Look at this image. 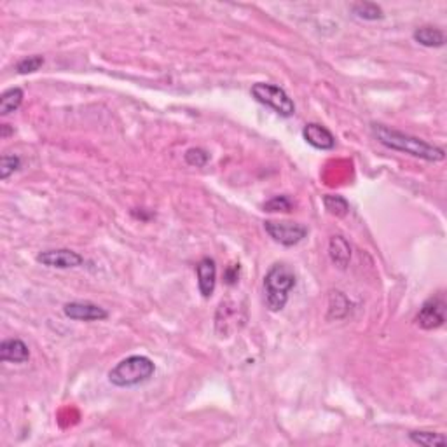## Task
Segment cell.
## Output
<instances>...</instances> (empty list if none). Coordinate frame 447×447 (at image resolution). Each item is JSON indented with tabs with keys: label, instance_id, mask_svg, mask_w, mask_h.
<instances>
[{
	"label": "cell",
	"instance_id": "cell-1",
	"mask_svg": "<svg viewBox=\"0 0 447 447\" xmlns=\"http://www.w3.org/2000/svg\"><path fill=\"white\" fill-rule=\"evenodd\" d=\"M373 135L378 138L379 144L392 150H399V152H406L409 156L420 157V159L428 161V163H439V161L446 159V150L442 147H437L434 144H428L427 140L407 135L403 131L393 130V128L385 126V124H373L371 126Z\"/></svg>",
	"mask_w": 447,
	"mask_h": 447
},
{
	"label": "cell",
	"instance_id": "cell-2",
	"mask_svg": "<svg viewBox=\"0 0 447 447\" xmlns=\"http://www.w3.org/2000/svg\"><path fill=\"white\" fill-rule=\"evenodd\" d=\"M295 283H298V278H295L294 269L288 264H273L264 276L267 309L273 311V313L283 309L288 302V294L295 287Z\"/></svg>",
	"mask_w": 447,
	"mask_h": 447
},
{
	"label": "cell",
	"instance_id": "cell-3",
	"mask_svg": "<svg viewBox=\"0 0 447 447\" xmlns=\"http://www.w3.org/2000/svg\"><path fill=\"white\" fill-rule=\"evenodd\" d=\"M156 373V363L144 355H131L121 360L109 373V381L117 388H131L147 382Z\"/></svg>",
	"mask_w": 447,
	"mask_h": 447
},
{
	"label": "cell",
	"instance_id": "cell-4",
	"mask_svg": "<svg viewBox=\"0 0 447 447\" xmlns=\"http://www.w3.org/2000/svg\"><path fill=\"white\" fill-rule=\"evenodd\" d=\"M252 96L262 105L273 109L278 116L292 117L295 114V103L283 88L269 82H255L252 86Z\"/></svg>",
	"mask_w": 447,
	"mask_h": 447
},
{
	"label": "cell",
	"instance_id": "cell-5",
	"mask_svg": "<svg viewBox=\"0 0 447 447\" xmlns=\"http://www.w3.org/2000/svg\"><path fill=\"white\" fill-rule=\"evenodd\" d=\"M416 325L423 331H435L446 323V299L444 295L439 294L430 298L421 306L420 313L414 318Z\"/></svg>",
	"mask_w": 447,
	"mask_h": 447
},
{
	"label": "cell",
	"instance_id": "cell-6",
	"mask_svg": "<svg viewBox=\"0 0 447 447\" xmlns=\"http://www.w3.org/2000/svg\"><path fill=\"white\" fill-rule=\"evenodd\" d=\"M264 229L267 234L276 243L283 246H294L302 241L307 236V227L302 224L295 222H276V220H267L264 222Z\"/></svg>",
	"mask_w": 447,
	"mask_h": 447
},
{
	"label": "cell",
	"instance_id": "cell-7",
	"mask_svg": "<svg viewBox=\"0 0 447 447\" xmlns=\"http://www.w3.org/2000/svg\"><path fill=\"white\" fill-rule=\"evenodd\" d=\"M37 262L53 269H74L84 264V257L69 248L44 250L37 253Z\"/></svg>",
	"mask_w": 447,
	"mask_h": 447
},
{
	"label": "cell",
	"instance_id": "cell-8",
	"mask_svg": "<svg viewBox=\"0 0 447 447\" xmlns=\"http://www.w3.org/2000/svg\"><path fill=\"white\" fill-rule=\"evenodd\" d=\"M63 313H65L67 318L75 321H100L109 318V311L105 307L98 306L95 302H81V300L67 302L63 306Z\"/></svg>",
	"mask_w": 447,
	"mask_h": 447
},
{
	"label": "cell",
	"instance_id": "cell-9",
	"mask_svg": "<svg viewBox=\"0 0 447 447\" xmlns=\"http://www.w3.org/2000/svg\"><path fill=\"white\" fill-rule=\"evenodd\" d=\"M302 138L318 150H332L335 147V137L328 128L318 123H309L302 128Z\"/></svg>",
	"mask_w": 447,
	"mask_h": 447
},
{
	"label": "cell",
	"instance_id": "cell-10",
	"mask_svg": "<svg viewBox=\"0 0 447 447\" xmlns=\"http://www.w3.org/2000/svg\"><path fill=\"white\" fill-rule=\"evenodd\" d=\"M196 274H198V287L199 292L205 299H210L215 292L217 285V264L215 260L205 257L196 266Z\"/></svg>",
	"mask_w": 447,
	"mask_h": 447
},
{
	"label": "cell",
	"instance_id": "cell-11",
	"mask_svg": "<svg viewBox=\"0 0 447 447\" xmlns=\"http://www.w3.org/2000/svg\"><path fill=\"white\" fill-rule=\"evenodd\" d=\"M0 359L9 363H25L30 360V349L21 339H6L0 345Z\"/></svg>",
	"mask_w": 447,
	"mask_h": 447
},
{
	"label": "cell",
	"instance_id": "cell-12",
	"mask_svg": "<svg viewBox=\"0 0 447 447\" xmlns=\"http://www.w3.org/2000/svg\"><path fill=\"white\" fill-rule=\"evenodd\" d=\"M328 257L339 269H346L352 260V246L342 236H332L328 243Z\"/></svg>",
	"mask_w": 447,
	"mask_h": 447
},
{
	"label": "cell",
	"instance_id": "cell-13",
	"mask_svg": "<svg viewBox=\"0 0 447 447\" xmlns=\"http://www.w3.org/2000/svg\"><path fill=\"white\" fill-rule=\"evenodd\" d=\"M413 39L425 48H442L446 44V34L441 28L420 27L414 30Z\"/></svg>",
	"mask_w": 447,
	"mask_h": 447
},
{
	"label": "cell",
	"instance_id": "cell-14",
	"mask_svg": "<svg viewBox=\"0 0 447 447\" xmlns=\"http://www.w3.org/2000/svg\"><path fill=\"white\" fill-rule=\"evenodd\" d=\"M25 98V93L21 88H11L0 95V116H9L11 112H16L21 107Z\"/></svg>",
	"mask_w": 447,
	"mask_h": 447
},
{
	"label": "cell",
	"instance_id": "cell-15",
	"mask_svg": "<svg viewBox=\"0 0 447 447\" xmlns=\"http://www.w3.org/2000/svg\"><path fill=\"white\" fill-rule=\"evenodd\" d=\"M352 11L356 18H360V20H363V21H378V20H382V18H385L381 7H379L378 4H374V2L353 4Z\"/></svg>",
	"mask_w": 447,
	"mask_h": 447
},
{
	"label": "cell",
	"instance_id": "cell-16",
	"mask_svg": "<svg viewBox=\"0 0 447 447\" xmlns=\"http://www.w3.org/2000/svg\"><path fill=\"white\" fill-rule=\"evenodd\" d=\"M409 439L414 442V444H420L423 447H439V446H446V437L442 434H437V432H425V430H416L411 432Z\"/></svg>",
	"mask_w": 447,
	"mask_h": 447
},
{
	"label": "cell",
	"instance_id": "cell-17",
	"mask_svg": "<svg viewBox=\"0 0 447 447\" xmlns=\"http://www.w3.org/2000/svg\"><path fill=\"white\" fill-rule=\"evenodd\" d=\"M323 206L325 210L334 217H346L349 213L348 199L338 194L323 196Z\"/></svg>",
	"mask_w": 447,
	"mask_h": 447
},
{
	"label": "cell",
	"instance_id": "cell-18",
	"mask_svg": "<svg viewBox=\"0 0 447 447\" xmlns=\"http://www.w3.org/2000/svg\"><path fill=\"white\" fill-rule=\"evenodd\" d=\"M21 166V159L16 156V154H4L0 157V178L2 180H7L14 171L20 170Z\"/></svg>",
	"mask_w": 447,
	"mask_h": 447
},
{
	"label": "cell",
	"instance_id": "cell-19",
	"mask_svg": "<svg viewBox=\"0 0 447 447\" xmlns=\"http://www.w3.org/2000/svg\"><path fill=\"white\" fill-rule=\"evenodd\" d=\"M44 65V56L41 55H34V56H27V58L20 60L16 65L18 74L25 75V74H34L37 70H41V67Z\"/></svg>",
	"mask_w": 447,
	"mask_h": 447
},
{
	"label": "cell",
	"instance_id": "cell-20",
	"mask_svg": "<svg viewBox=\"0 0 447 447\" xmlns=\"http://www.w3.org/2000/svg\"><path fill=\"white\" fill-rule=\"evenodd\" d=\"M292 208H294V203H292V199L288 198V196H274L269 201L264 203V210L271 213L292 212Z\"/></svg>",
	"mask_w": 447,
	"mask_h": 447
},
{
	"label": "cell",
	"instance_id": "cell-21",
	"mask_svg": "<svg viewBox=\"0 0 447 447\" xmlns=\"http://www.w3.org/2000/svg\"><path fill=\"white\" fill-rule=\"evenodd\" d=\"M184 159H185V163L189 164V166L203 168V166H206V163L210 161V154L206 152L205 149L192 147V149H189L187 152H185Z\"/></svg>",
	"mask_w": 447,
	"mask_h": 447
},
{
	"label": "cell",
	"instance_id": "cell-22",
	"mask_svg": "<svg viewBox=\"0 0 447 447\" xmlns=\"http://www.w3.org/2000/svg\"><path fill=\"white\" fill-rule=\"evenodd\" d=\"M238 273H239V264L238 266H232L231 269L227 271V283L234 285L236 280H238Z\"/></svg>",
	"mask_w": 447,
	"mask_h": 447
}]
</instances>
